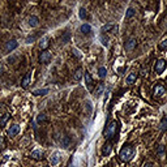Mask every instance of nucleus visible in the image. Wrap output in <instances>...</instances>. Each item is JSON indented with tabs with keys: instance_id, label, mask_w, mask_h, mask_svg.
I'll return each instance as SVG.
<instances>
[{
	"instance_id": "15",
	"label": "nucleus",
	"mask_w": 167,
	"mask_h": 167,
	"mask_svg": "<svg viewBox=\"0 0 167 167\" xmlns=\"http://www.w3.org/2000/svg\"><path fill=\"white\" fill-rule=\"evenodd\" d=\"M137 76H139V74H137L136 72H133V73H130L129 76L127 77L125 82H127L128 85H132V84H135V81H136V80H137Z\"/></svg>"
},
{
	"instance_id": "22",
	"label": "nucleus",
	"mask_w": 167,
	"mask_h": 167,
	"mask_svg": "<svg viewBox=\"0 0 167 167\" xmlns=\"http://www.w3.org/2000/svg\"><path fill=\"white\" fill-rule=\"evenodd\" d=\"M106 74H107V69H106L105 67H101V68L98 69V76H99V78H105Z\"/></svg>"
},
{
	"instance_id": "28",
	"label": "nucleus",
	"mask_w": 167,
	"mask_h": 167,
	"mask_svg": "<svg viewBox=\"0 0 167 167\" xmlns=\"http://www.w3.org/2000/svg\"><path fill=\"white\" fill-rule=\"evenodd\" d=\"M159 48H161V50H167V38L159 43Z\"/></svg>"
},
{
	"instance_id": "35",
	"label": "nucleus",
	"mask_w": 167,
	"mask_h": 167,
	"mask_svg": "<svg viewBox=\"0 0 167 167\" xmlns=\"http://www.w3.org/2000/svg\"><path fill=\"white\" fill-rule=\"evenodd\" d=\"M142 167H153V163H150V162H146V163H145Z\"/></svg>"
},
{
	"instance_id": "4",
	"label": "nucleus",
	"mask_w": 167,
	"mask_h": 167,
	"mask_svg": "<svg viewBox=\"0 0 167 167\" xmlns=\"http://www.w3.org/2000/svg\"><path fill=\"white\" fill-rule=\"evenodd\" d=\"M51 57H52L51 52L46 50V51L41 52V55H39V62L42 63V64H48V63H50V60H51Z\"/></svg>"
},
{
	"instance_id": "20",
	"label": "nucleus",
	"mask_w": 167,
	"mask_h": 167,
	"mask_svg": "<svg viewBox=\"0 0 167 167\" xmlns=\"http://www.w3.org/2000/svg\"><path fill=\"white\" fill-rule=\"evenodd\" d=\"M78 16H80V18H81V20H86V18H88V11H86L85 8H80Z\"/></svg>"
},
{
	"instance_id": "32",
	"label": "nucleus",
	"mask_w": 167,
	"mask_h": 167,
	"mask_svg": "<svg viewBox=\"0 0 167 167\" xmlns=\"http://www.w3.org/2000/svg\"><path fill=\"white\" fill-rule=\"evenodd\" d=\"M35 35H33V37H28V39H26V43H33L35 41Z\"/></svg>"
},
{
	"instance_id": "10",
	"label": "nucleus",
	"mask_w": 167,
	"mask_h": 167,
	"mask_svg": "<svg viewBox=\"0 0 167 167\" xmlns=\"http://www.w3.org/2000/svg\"><path fill=\"white\" fill-rule=\"evenodd\" d=\"M59 162H60V153L55 151V153L51 154V157H50V163H51L52 166H56Z\"/></svg>"
},
{
	"instance_id": "23",
	"label": "nucleus",
	"mask_w": 167,
	"mask_h": 167,
	"mask_svg": "<svg viewBox=\"0 0 167 167\" xmlns=\"http://www.w3.org/2000/svg\"><path fill=\"white\" fill-rule=\"evenodd\" d=\"M112 29H114L112 24H107V25H103L102 28H101V31H102V34H103V33H107V31L112 30Z\"/></svg>"
},
{
	"instance_id": "17",
	"label": "nucleus",
	"mask_w": 167,
	"mask_h": 167,
	"mask_svg": "<svg viewBox=\"0 0 167 167\" xmlns=\"http://www.w3.org/2000/svg\"><path fill=\"white\" fill-rule=\"evenodd\" d=\"M82 76H84V71H82V68H77L76 72H74V74H73V80L74 81H80V80L82 78Z\"/></svg>"
},
{
	"instance_id": "8",
	"label": "nucleus",
	"mask_w": 167,
	"mask_h": 167,
	"mask_svg": "<svg viewBox=\"0 0 167 167\" xmlns=\"http://www.w3.org/2000/svg\"><path fill=\"white\" fill-rule=\"evenodd\" d=\"M30 81H31V72H28V73L25 74V77L22 78V81H21V86H22L24 89H26L30 85Z\"/></svg>"
},
{
	"instance_id": "33",
	"label": "nucleus",
	"mask_w": 167,
	"mask_h": 167,
	"mask_svg": "<svg viewBox=\"0 0 167 167\" xmlns=\"http://www.w3.org/2000/svg\"><path fill=\"white\" fill-rule=\"evenodd\" d=\"M163 151H164V146H163V145H161V146L158 147V150H157V153H158V154H162Z\"/></svg>"
},
{
	"instance_id": "14",
	"label": "nucleus",
	"mask_w": 167,
	"mask_h": 167,
	"mask_svg": "<svg viewBox=\"0 0 167 167\" xmlns=\"http://www.w3.org/2000/svg\"><path fill=\"white\" fill-rule=\"evenodd\" d=\"M30 157L33 159H37V161L43 159V151H41V150H34V151H31L30 153Z\"/></svg>"
},
{
	"instance_id": "16",
	"label": "nucleus",
	"mask_w": 167,
	"mask_h": 167,
	"mask_svg": "<svg viewBox=\"0 0 167 167\" xmlns=\"http://www.w3.org/2000/svg\"><path fill=\"white\" fill-rule=\"evenodd\" d=\"M48 38L47 37H45V38H42V41L39 42V47H41V50L42 51H46V48L48 47V45H50V42H48Z\"/></svg>"
},
{
	"instance_id": "19",
	"label": "nucleus",
	"mask_w": 167,
	"mask_h": 167,
	"mask_svg": "<svg viewBox=\"0 0 167 167\" xmlns=\"http://www.w3.org/2000/svg\"><path fill=\"white\" fill-rule=\"evenodd\" d=\"M80 30H81V33H84V34H89V33L91 31V26L89 25V24H84Z\"/></svg>"
},
{
	"instance_id": "31",
	"label": "nucleus",
	"mask_w": 167,
	"mask_h": 167,
	"mask_svg": "<svg viewBox=\"0 0 167 167\" xmlns=\"http://www.w3.org/2000/svg\"><path fill=\"white\" fill-rule=\"evenodd\" d=\"M4 146H5V142H4V137L0 136V149H4Z\"/></svg>"
},
{
	"instance_id": "3",
	"label": "nucleus",
	"mask_w": 167,
	"mask_h": 167,
	"mask_svg": "<svg viewBox=\"0 0 167 167\" xmlns=\"http://www.w3.org/2000/svg\"><path fill=\"white\" fill-rule=\"evenodd\" d=\"M164 68H166V62H164L163 59L157 60L156 65H154V72H156L157 74H161L162 72L164 71Z\"/></svg>"
},
{
	"instance_id": "26",
	"label": "nucleus",
	"mask_w": 167,
	"mask_h": 167,
	"mask_svg": "<svg viewBox=\"0 0 167 167\" xmlns=\"http://www.w3.org/2000/svg\"><path fill=\"white\" fill-rule=\"evenodd\" d=\"M161 128L162 130H166L167 129V118H163V119L161 120Z\"/></svg>"
},
{
	"instance_id": "5",
	"label": "nucleus",
	"mask_w": 167,
	"mask_h": 167,
	"mask_svg": "<svg viewBox=\"0 0 167 167\" xmlns=\"http://www.w3.org/2000/svg\"><path fill=\"white\" fill-rule=\"evenodd\" d=\"M137 46V39L135 37H130L129 39L125 42L124 47H125V51H132V50H135Z\"/></svg>"
},
{
	"instance_id": "21",
	"label": "nucleus",
	"mask_w": 167,
	"mask_h": 167,
	"mask_svg": "<svg viewBox=\"0 0 167 167\" xmlns=\"http://www.w3.org/2000/svg\"><path fill=\"white\" fill-rule=\"evenodd\" d=\"M69 39H71V33H69V31H65L64 34L62 35V42L63 43H68Z\"/></svg>"
},
{
	"instance_id": "18",
	"label": "nucleus",
	"mask_w": 167,
	"mask_h": 167,
	"mask_svg": "<svg viewBox=\"0 0 167 167\" xmlns=\"http://www.w3.org/2000/svg\"><path fill=\"white\" fill-rule=\"evenodd\" d=\"M60 144L63 145V147H68L69 144H71V139H69V136H63L62 140H60Z\"/></svg>"
},
{
	"instance_id": "24",
	"label": "nucleus",
	"mask_w": 167,
	"mask_h": 167,
	"mask_svg": "<svg viewBox=\"0 0 167 167\" xmlns=\"http://www.w3.org/2000/svg\"><path fill=\"white\" fill-rule=\"evenodd\" d=\"M48 93V89H39V90H34L33 94L34 95H46Z\"/></svg>"
},
{
	"instance_id": "34",
	"label": "nucleus",
	"mask_w": 167,
	"mask_h": 167,
	"mask_svg": "<svg viewBox=\"0 0 167 167\" xmlns=\"http://www.w3.org/2000/svg\"><path fill=\"white\" fill-rule=\"evenodd\" d=\"M7 119H8V115H4V116H3V119L0 120V125H1V124H4V123L7 122Z\"/></svg>"
},
{
	"instance_id": "6",
	"label": "nucleus",
	"mask_w": 167,
	"mask_h": 167,
	"mask_svg": "<svg viewBox=\"0 0 167 167\" xmlns=\"http://www.w3.org/2000/svg\"><path fill=\"white\" fill-rule=\"evenodd\" d=\"M153 94L154 97H163L164 94H166V88H164L163 85H161V84H158V85L154 86V90H153Z\"/></svg>"
},
{
	"instance_id": "7",
	"label": "nucleus",
	"mask_w": 167,
	"mask_h": 167,
	"mask_svg": "<svg viewBox=\"0 0 167 167\" xmlns=\"http://www.w3.org/2000/svg\"><path fill=\"white\" fill-rule=\"evenodd\" d=\"M17 46H18V43H17V41L16 39H11L8 43L5 45V51L7 52H12L14 50V48H17Z\"/></svg>"
},
{
	"instance_id": "30",
	"label": "nucleus",
	"mask_w": 167,
	"mask_h": 167,
	"mask_svg": "<svg viewBox=\"0 0 167 167\" xmlns=\"http://www.w3.org/2000/svg\"><path fill=\"white\" fill-rule=\"evenodd\" d=\"M101 41H102V45L103 46H108V39L106 37H103V34L101 35Z\"/></svg>"
},
{
	"instance_id": "1",
	"label": "nucleus",
	"mask_w": 167,
	"mask_h": 167,
	"mask_svg": "<svg viewBox=\"0 0 167 167\" xmlns=\"http://www.w3.org/2000/svg\"><path fill=\"white\" fill-rule=\"evenodd\" d=\"M133 154H135V147H133L132 145H124L123 149L120 150V153H119L120 161H123V162L130 161L132 157H133Z\"/></svg>"
},
{
	"instance_id": "36",
	"label": "nucleus",
	"mask_w": 167,
	"mask_h": 167,
	"mask_svg": "<svg viewBox=\"0 0 167 167\" xmlns=\"http://www.w3.org/2000/svg\"><path fill=\"white\" fill-rule=\"evenodd\" d=\"M146 74H147V68L146 69H142V71H141V76H146Z\"/></svg>"
},
{
	"instance_id": "29",
	"label": "nucleus",
	"mask_w": 167,
	"mask_h": 167,
	"mask_svg": "<svg viewBox=\"0 0 167 167\" xmlns=\"http://www.w3.org/2000/svg\"><path fill=\"white\" fill-rule=\"evenodd\" d=\"M103 88H105V84H99V86H98V89H97V95H99V94L102 93V90H103Z\"/></svg>"
},
{
	"instance_id": "11",
	"label": "nucleus",
	"mask_w": 167,
	"mask_h": 167,
	"mask_svg": "<svg viewBox=\"0 0 167 167\" xmlns=\"http://www.w3.org/2000/svg\"><path fill=\"white\" fill-rule=\"evenodd\" d=\"M18 132H20V125L13 124V125H11V128H9V130H8V136L13 137V136H16Z\"/></svg>"
},
{
	"instance_id": "2",
	"label": "nucleus",
	"mask_w": 167,
	"mask_h": 167,
	"mask_svg": "<svg viewBox=\"0 0 167 167\" xmlns=\"http://www.w3.org/2000/svg\"><path fill=\"white\" fill-rule=\"evenodd\" d=\"M116 128H118V123H116L115 120H114V122H111L110 124L106 125L105 130H103V136H105V139H107V140L112 139V137L115 136Z\"/></svg>"
},
{
	"instance_id": "13",
	"label": "nucleus",
	"mask_w": 167,
	"mask_h": 167,
	"mask_svg": "<svg viewBox=\"0 0 167 167\" xmlns=\"http://www.w3.org/2000/svg\"><path fill=\"white\" fill-rule=\"evenodd\" d=\"M29 25H30L31 28H37V26L39 25V18H38L37 16H30V17H29Z\"/></svg>"
},
{
	"instance_id": "12",
	"label": "nucleus",
	"mask_w": 167,
	"mask_h": 167,
	"mask_svg": "<svg viewBox=\"0 0 167 167\" xmlns=\"http://www.w3.org/2000/svg\"><path fill=\"white\" fill-rule=\"evenodd\" d=\"M111 150H112V142H111V141H107V142L105 144V146H103V149H102L103 156H108V154L111 153Z\"/></svg>"
},
{
	"instance_id": "9",
	"label": "nucleus",
	"mask_w": 167,
	"mask_h": 167,
	"mask_svg": "<svg viewBox=\"0 0 167 167\" xmlns=\"http://www.w3.org/2000/svg\"><path fill=\"white\" fill-rule=\"evenodd\" d=\"M85 84H86V88L89 89V90H91L93 89V78H91V74L89 73V72H85Z\"/></svg>"
},
{
	"instance_id": "27",
	"label": "nucleus",
	"mask_w": 167,
	"mask_h": 167,
	"mask_svg": "<svg viewBox=\"0 0 167 167\" xmlns=\"http://www.w3.org/2000/svg\"><path fill=\"white\" fill-rule=\"evenodd\" d=\"M46 120H47V116H46L45 114H39V115H38V118H37V122H38V123L46 122Z\"/></svg>"
},
{
	"instance_id": "25",
	"label": "nucleus",
	"mask_w": 167,
	"mask_h": 167,
	"mask_svg": "<svg viewBox=\"0 0 167 167\" xmlns=\"http://www.w3.org/2000/svg\"><path fill=\"white\" fill-rule=\"evenodd\" d=\"M133 14H135V9H133V8H128L127 12H125V20H129Z\"/></svg>"
}]
</instances>
